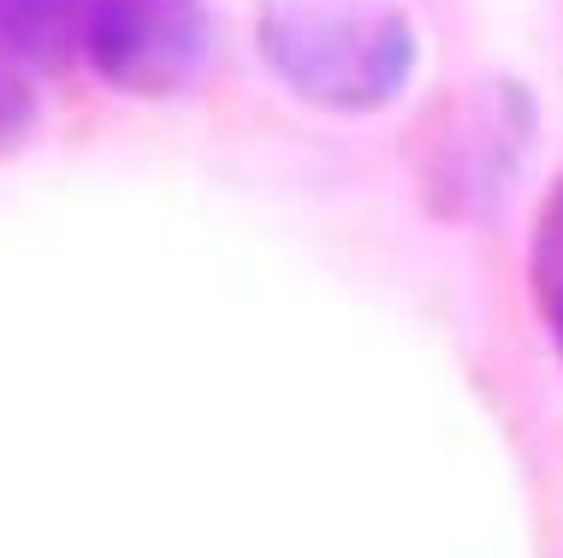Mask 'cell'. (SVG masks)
Masks as SVG:
<instances>
[{
    "instance_id": "1",
    "label": "cell",
    "mask_w": 563,
    "mask_h": 558,
    "mask_svg": "<svg viewBox=\"0 0 563 558\" xmlns=\"http://www.w3.org/2000/svg\"><path fill=\"white\" fill-rule=\"evenodd\" d=\"M255 42L291 96L374 113L416 72V30L391 0H262Z\"/></svg>"
},
{
    "instance_id": "2",
    "label": "cell",
    "mask_w": 563,
    "mask_h": 558,
    "mask_svg": "<svg viewBox=\"0 0 563 558\" xmlns=\"http://www.w3.org/2000/svg\"><path fill=\"white\" fill-rule=\"evenodd\" d=\"M84 59L125 96H173L208 59L202 0H89Z\"/></svg>"
},
{
    "instance_id": "3",
    "label": "cell",
    "mask_w": 563,
    "mask_h": 558,
    "mask_svg": "<svg viewBox=\"0 0 563 558\" xmlns=\"http://www.w3.org/2000/svg\"><path fill=\"white\" fill-rule=\"evenodd\" d=\"M89 0H0V54L19 66H59L84 54Z\"/></svg>"
},
{
    "instance_id": "4",
    "label": "cell",
    "mask_w": 563,
    "mask_h": 558,
    "mask_svg": "<svg viewBox=\"0 0 563 558\" xmlns=\"http://www.w3.org/2000/svg\"><path fill=\"white\" fill-rule=\"evenodd\" d=\"M534 280H540V297L552 309V327H558V344H563V178L545 203V220H540V238H534Z\"/></svg>"
},
{
    "instance_id": "5",
    "label": "cell",
    "mask_w": 563,
    "mask_h": 558,
    "mask_svg": "<svg viewBox=\"0 0 563 558\" xmlns=\"http://www.w3.org/2000/svg\"><path fill=\"white\" fill-rule=\"evenodd\" d=\"M7 119H12V84L0 78V125H7Z\"/></svg>"
}]
</instances>
